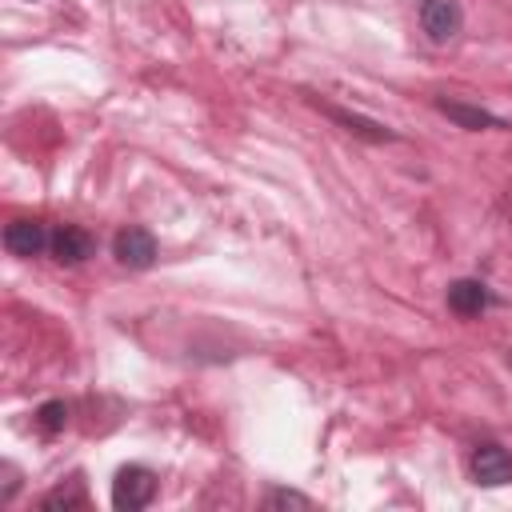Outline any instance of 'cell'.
Wrapping results in <instances>:
<instances>
[{
    "mask_svg": "<svg viewBox=\"0 0 512 512\" xmlns=\"http://www.w3.org/2000/svg\"><path fill=\"white\" fill-rule=\"evenodd\" d=\"M152 496H156V476L148 468L128 464L116 472V480H112V508L116 512H140Z\"/></svg>",
    "mask_w": 512,
    "mask_h": 512,
    "instance_id": "cell-1",
    "label": "cell"
},
{
    "mask_svg": "<svg viewBox=\"0 0 512 512\" xmlns=\"http://www.w3.org/2000/svg\"><path fill=\"white\" fill-rule=\"evenodd\" d=\"M112 256L124 268H148L156 260V236L148 228H120L112 240Z\"/></svg>",
    "mask_w": 512,
    "mask_h": 512,
    "instance_id": "cell-2",
    "label": "cell"
},
{
    "mask_svg": "<svg viewBox=\"0 0 512 512\" xmlns=\"http://www.w3.org/2000/svg\"><path fill=\"white\" fill-rule=\"evenodd\" d=\"M420 24H424L428 40L444 44V40H452V36L460 32L464 12H460L456 0H424V4H420Z\"/></svg>",
    "mask_w": 512,
    "mask_h": 512,
    "instance_id": "cell-3",
    "label": "cell"
},
{
    "mask_svg": "<svg viewBox=\"0 0 512 512\" xmlns=\"http://www.w3.org/2000/svg\"><path fill=\"white\" fill-rule=\"evenodd\" d=\"M472 480L484 484V488L508 484V480H512V456H508L500 444H480V448L472 452Z\"/></svg>",
    "mask_w": 512,
    "mask_h": 512,
    "instance_id": "cell-4",
    "label": "cell"
},
{
    "mask_svg": "<svg viewBox=\"0 0 512 512\" xmlns=\"http://www.w3.org/2000/svg\"><path fill=\"white\" fill-rule=\"evenodd\" d=\"M4 244H8V252L12 256H40L44 252V244H52V236L44 232V224H36V220H12L8 228H4Z\"/></svg>",
    "mask_w": 512,
    "mask_h": 512,
    "instance_id": "cell-5",
    "label": "cell"
},
{
    "mask_svg": "<svg viewBox=\"0 0 512 512\" xmlns=\"http://www.w3.org/2000/svg\"><path fill=\"white\" fill-rule=\"evenodd\" d=\"M92 248H96L92 236L84 228H76V224H64V228L52 232V256L60 264H84L92 256Z\"/></svg>",
    "mask_w": 512,
    "mask_h": 512,
    "instance_id": "cell-6",
    "label": "cell"
},
{
    "mask_svg": "<svg viewBox=\"0 0 512 512\" xmlns=\"http://www.w3.org/2000/svg\"><path fill=\"white\" fill-rule=\"evenodd\" d=\"M448 308L456 316H480L488 308V288L480 280H456L448 284Z\"/></svg>",
    "mask_w": 512,
    "mask_h": 512,
    "instance_id": "cell-7",
    "label": "cell"
},
{
    "mask_svg": "<svg viewBox=\"0 0 512 512\" xmlns=\"http://www.w3.org/2000/svg\"><path fill=\"white\" fill-rule=\"evenodd\" d=\"M436 108L448 116V120H456L460 128H472V132H480V128H504V120L500 116H492V112H484V108H472V104H464V100H436Z\"/></svg>",
    "mask_w": 512,
    "mask_h": 512,
    "instance_id": "cell-8",
    "label": "cell"
},
{
    "mask_svg": "<svg viewBox=\"0 0 512 512\" xmlns=\"http://www.w3.org/2000/svg\"><path fill=\"white\" fill-rule=\"evenodd\" d=\"M324 112H328L336 124H344L348 132H360V136H368V140H396V132H388L384 124L364 120V116H356V112H344V108H336V104H324Z\"/></svg>",
    "mask_w": 512,
    "mask_h": 512,
    "instance_id": "cell-9",
    "label": "cell"
},
{
    "mask_svg": "<svg viewBox=\"0 0 512 512\" xmlns=\"http://www.w3.org/2000/svg\"><path fill=\"white\" fill-rule=\"evenodd\" d=\"M40 508L44 512H68V508H84V484L80 480H68V484H60V488H52L44 500H40Z\"/></svg>",
    "mask_w": 512,
    "mask_h": 512,
    "instance_id": "cell-10",
    "label": "cell"
},
{
    "mask_svg": "<svg viewBox=\"0 0 512 512\" xmlns=\"http://www.w3.org/2000/svg\"><path fill=\"white\" fill-rule=\"evenodd\" d=\"M64 420H68L64 400H48V404H40V412H36V428H40V432H60Z\"/></svg>",
    "mask_w": 512,
    "mask_h": 512,
    "instance_id": "cell-11",
    "label": "cell"
},
{
    "mask_svg": "<svg viewBox=\"0 0 512 512\" xmlns=\"http://www.w3.org/2000/svg\"><path fill=\"white\" fill-rule=\"evenodd\" d=\"M308 504H312L308 496L288 492V488H272V492L264 496V508H308Z\"/></svg>",
    "mask_w": 512,
    "mask_h": 512,
    "instance_id": "cell-12",
    "label": "cell"
}]
</instances>
